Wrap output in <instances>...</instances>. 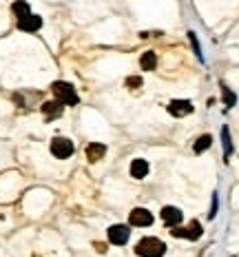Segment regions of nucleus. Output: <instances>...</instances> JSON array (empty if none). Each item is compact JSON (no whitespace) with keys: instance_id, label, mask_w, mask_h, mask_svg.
I'll list each match as a JSON object with an SVG mask.
<instances>
[{"instance_id":"nucleus-1","label":"nucleus","mask_w":239,"mask_h":257,"mask_svg":"<svg viewBox=\"0 0 239 257\" xmlns=\"http://www.w3.org/2000/svg\"><path fill=\"white\" fill-rule=\"evenodd\" d=\"M135 253L140 257H164L166 253V244L157 237H144L137 242L135 246Z\"/></svg>"},{"instance_id":"nucleus-2","label":"nucleus","mask_w":239,"mask_h":257,"mask_svg":"<svg viewBox=\"0 0 239 257\" xmlns=\"http://www.w3.org/2000/svg\"><path fill=\"white\" fill-rule=\"evenodd\" d=\"M51 91L56 96V100H60L62 104H69V106L78 104V93H75V89L69 82H53Z\"/></svg>"},{"instance_id":"nucleus-3","label":"nucleus","mask_w":239,"mask_h":257,"mask_svg":"<svg viewBox=\"0 0 239 257\" xmlns=\"http://www.w3.org/2000/svg\"><path fill=\"white\" fill-rule=\"evenodd\" d=\"M51 153L58 160H66L73 155V142L66 140V137H53L51 142Z\"/></svg>"},{"instance_id":"nucleus-4","label":"nucleus","mask_w":239,"mask_h":257,"mask_svg":"<svg viewBox=\"0 0 239 257\" xmlns=\"http://www.w3.org/2000/svg\"><path fill=\"white\" fill-rule=\"evenodd\" d=\"M128 237H131V230H128V226L113 224L109 228V242L111 244H118V246H122V244L128 242Z\"/></svg>"},{"instance_id":"nucleus-5","label":"nucleus","mask_w":239,"mask_h":257,"mask_svg":"<svg viewBox=\"0 0 239 257\" xmlns=\"http://www.w3.org/2000/svg\"><path fill=\"white\" fill-rule=\"evenodd\" d=\"M168 113L171 115H175V118H184V115H188V113H193V109L195 106L190 104L188 100H171L168 102Z\"/></svg>"},{"instance_id":"nucleus-6","label":"nucleus","mask_w":239,"mask_h":257,"mask_svg":"<svg viewBox=\"0 0 239 257\" xmlns=\"http://www.w3.org/2000/svg\"><path fill=\"white\" fill-rule=\"evenodd\" d=\"M128 222L133 226H150L153 224V213L146 211V208H133L131 215H128Z\"/></svg>"},{"instance_id":"nucleus-7","label":"nucleus","mask_w":239,"mask_h":257,"mask_svg":"<svg viewBox=\"0 0 239 257\" xmlns=\"http://www.w3.org/2000/svg\"><path fill=\"white\" fill-rule=\"evenodd\" d=\"M173 235H177V237H186V239H199L202 237V224H199L197 220H193L186 228H175L173 230Z\"/></svg>"},{"instance_id":"nucleus-8","label":"nucleus","mask_w":239,"mask_h":257,"mask_svg":"<svg viewBox=\"0 0 239 257\" xmlns=\"http://www.w3.org/2000/svg\"><path fill=\"white\" fill-rule=\"evenodd\" d=\"M42 27V18L35 16V13H29L25 18H18V29L20 31H38Z\"/></svg>"},{"instance_id":"nucleus-9","label":"nucleus","mask_w":239,"mask_h":257,"mask_svg":"<svg viewBox=\"0 0 239 257\" xmlns=\"http://www.w3.org/2000/svg\"><path fill=\"white\" fill-rule=\"evenodd\" d=\"M62 111H64V104H62L60 100H53V102H44L42 104V113L47 120H56L62 115Z\"/></svg>"},{"instance_id":"nucleus-10","label":"nucleus","mask_w":239,"mask_h":257,"mask_svg":"<svg viewBox=\"0 0 239 257\" xmlns=\"http://www.w3.org/2000/svg\"><path fill=\"white\" fill-rule=\"evenodd\" d=\"M162 220L166 222L168 226H177L181 220H184V215H181V211L175 206H164L162 208Z\"/></svg>"},{"instance_id":"nucleus-11","label":"nucleus","mask_w":239,"mask_h":257,"mask_svg":"<svg viewBox=\"0 0 239 257\" xmlns=\"http://www.w3.org/2000/svg\"><path fill=\"white\" fill-rule=\"evenodd\" d=\"M131 175L135 177V180H144V177L149 175V162L142 160V158L133 160L131 162Z\"/></svg>"},{"instance_id":"nucleus-12","label":"nucleus","mask_w":239,"mask_h":257,"mask_svg":"<svg viewBox=\"0 0 239 257\" xmlns=\"http://www.w3.org/2000/svg\"><path fill=\"white\" fill-rule=\"evenodd\" d=\"M106 153V146L100 144V142H93V144L87 146V160L89 162H97V160H102Z\"/></svg>"},{"instance_id":"nucleus-13","label":"nucleus","mask_w":239,"mask_h":257,"mask_svg":"<svg viewBox=\"0 0 239 257\" xmlns=\"http://www.w3.org/2000/svg\"><path fill=\"white\" fill-rule=\"evenodd\" d=\"M221 146H224V160L228 162L230 153H233V140H230V131L226 124L221 127Z\"/></svg>"},{"instance_id":"nucleus-14","label":"nucleus","mask_w":239,"mask_h":257,"mask_svg":"<svg viewBox=\"0 0 239 257\" xmlns=\"http://www.w3.org/2000/svg\"><path fill=\"white\" fill-rule=\"evenodd\" d=\"M155 64H157V56H155L153 51H144V53H142V58H140V66H142V69H144V71H153Z\"/></svg>"},{"instance_id":"nucleus-15","label":"nucleus","mask_w":239,"mask_h":257,"mask_svg":"<svg viewBox=\"0 0 239 257\" xmlns=\"http://www.w3.org/2000/svg\"><path fill=\"white\" fill-rule=\"evenodd\" d=\"M210 144H212V137L208 135V133H204V135H199V137H197V142H195L193 151H195V153H204V151H206Z\"/></svg>"},{"instance_id":"nucleus-16","label":"nucleus","mask_w":239,"mask_h":257,"mask_svg":"<svg viewBox=\"0 0 239 257\" xmlns=\"http://www.w3.org/2000/svg\"><path fill=\"white\" fill-rule=\"evenodd\" d=\"M11 11L16 13L18 18H25V16H29V4H27L25 0H18V2L11 4Z\"/></svg>"},{"instance_id":"nucleus-17","label":"nucleus","mask_w":239,"mask_h":257,"mask_svg":"<svg viewBox=\"0 0 239 257\" xmlns=\"http://www.w3.org/2000/svg\"><path fill=\"white\" fill-rule=\"evenodd\" d=\"M221 97H224V104L226 106H235V104H237V96H235V93L230 91L226 84H221Z\"/></svg>"},{"instance_id":"nucleus-18","label":"nucleus","mask_w":239,"mask_h":257,"mask_svg":"<svg viewBox=\"0 0 239 257\" xmlns=\"http://www.w3.org/2000/svg\"><path fill=\"white\" fill-rule=\"evenodd\" d=\"M188 40H190V44H193V51H195V56H197L199 60L204 62V56H202V49H199V42H197V35H195L193 31H190V33H188Z\"/></svg>"},{"instance_id":"nucleus-19","label":"nucleus","mask_w":239,"mask_h":257,"mask_svg":"<svg viewBox=\"0 0 239 257\" xmlns=\"http://www.w3.org/2000/svg\"><path fill=\"white\" fill-rule=\"evenodd\" d=\"M126 87L128 89H140L142 87V78L140 75H131V78H126Z\"/></svg>"},{"instance_id":"nucleus-20","label":"nucleus","mask_w":239,"mask_h":257,"mask_svg":"<svg viewBox=\"0 0 239 257\" xmlns=\"http://www.w3.org/2000/svg\"><path fill=\"white\" fill-rule=\"evenodd\" d=\"M217 215V193H212V206H210V213H208V217H215Z\"/></svg>"},{"instance_id":"nucleus-21","label":"nucleus","mask_w":239,"mask_h":257,"mask_svg":"<svg viewBox=\"0 0 239 257\" xmlns=\"http://www.w3.org/2000/svg\"><path fill=\"white\" fill-rule=\"evenodd\" d=\"M95 251H97V253H106V244H100V242H95Z\"/></svg>"}]
</instances>
